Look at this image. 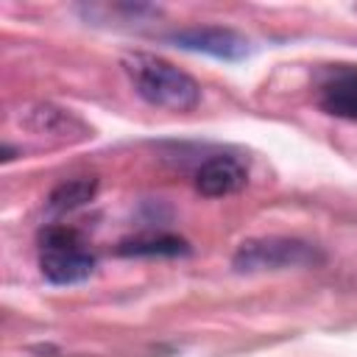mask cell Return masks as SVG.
Masks as SVG:
<instances>
[{"instance_id": "277c9868", "label": "cell", "mask_w": 357, "mask_h": 357, "mask_svg": "<svg viewBox=\"0 0 357 357\" xmlns=\"http://www.w3.org/2000/svg\"><path fill=\"white\" fill-rule=\"evenodd\" d=\"M170 39L184 50H198V53H209L215 59H229V61L243 59L248 53V39L245 36H240L231 28H218V25L176 31Z\"/></svg>"}, {"instance_id": "5b68a950", "label": "cell", "mask_w": 357, "mask_h": 357, "mask_svg": "<svg viewBox=\"0 0 357 357\" xmlns=\"http://www.w3.org/2000/svg\"><path fill=\"white\" fill-rule=\"evenodd\" d=\"M245 167L231 159V156H215L209 162H204L195 173V187L201 195H209V198H223V195H231L237 190L245 187Z\"/></svg>"}, {"instance_id": "ba28073f", "label": "cell", "mask_w": 357, "mask_h": 357, "mask_svg": "<svg viewBox=\"0 0 357 357\" xmlns=\"http://www.w3.org/2000/svg\"><path fill=\"white\" fill-rule=\"evenodd\" d=\"M187 251V243L178 240V237H145V240H131V243H123L120 245V254H184Z\"/></svg>"}, {"instance_id": "52a82bcc", "label": "cell", "mask_w": 357, "mask_h": 357, "mask_svg": "<svg viewBox=\"0 0 357 357\" xmlns=\"http://www.w3.org/2000/svg\"><path fill=\"white\" fill-rule=\"evenodd\" d=\"M95 187L98 181L95 178H70V181H61L53 192H50V209L56 212H70V209H78L84 206L92 195H95Z\"/></svg>"}, {"instance_id": "6da1fadb", "label": "cell", "mask_w": 357, "mask_h": 357, "mask_svg": "<svg viewBox=\"0 0 357 357\" xmlns=\"http://www.w3.org/2000/svg\"><path fill=\"white\" fill-rule=\"evenodd\" d=\"M126 70L139 98H145L151 106L170 112H190L201 100V86L184 70L173 67L165 59L137 53L126 61Z\"/></svg>"}, {"instance_id": "8992f818", "label": "cell", "mask_w": 357, "mask_h": 357, "mask_svg": "<svg viewBox=\"0 0 357 357\" xmlns=\"http://www.w3.org/2000/svg\"><path fill=\"white\" fill-rule=\"evenodd\" d=\"M321 106L346 120H357V67H337L321 84Z\"/></svg>"}, {"instance_id": "7a4b0ae2", "label": "cell", "mask_w": 357, "mask_h": 357, "mask_svg": "<svg viewBox=\"0 0 357 357\" xmlns=\"http://www.w3.org/2000/svg\"><path fill=\"white\" fill-rule=\"evenodd\" d=\"M321 254L315 245L287 237H262L248 240L237 248L231 265L240 273H257V271H284V268H310L318 265Z\"/></svg>"}, {"instance_id": "3957f363", "label": "cell", "mask_w": 357, "mask_h": 357, "mask_svg": "<svg viewBox=\"0 0 357 357\" xmlns=\"http://www.w3.org/2000/svg\"><path fill=\"white\" fill-rule=\"evenodd\" d=\"M42 273L53 284H75L84 282L92 268L95 257L81 245V237L73 229H47L42 231Z\"/></svg>"}]
</instances>
